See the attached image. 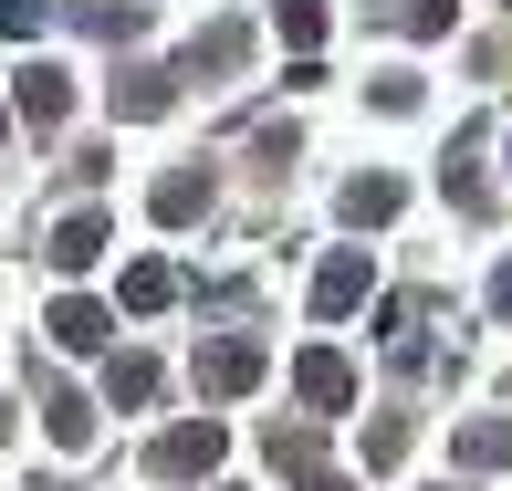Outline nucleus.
<instances>
[{"label":"nucleus","instance_id":"19","mask_svg":"<svg viewBox=\"0 0 512 491\" xmlns=\"http://www.w3.org/2000/svg\"><path fill=\"white\" fill-rule=\"evenodd\" d=\"M450 11H460V0H408V11H398V32H418V42H439V32H450Z\"/></svg>","mask_w":512,"mask_h":491},{"label":"nucleus","instance_id":"21","mask_svg":"<svg viewBox=\"0 0 512 491\" xmlns=\"http://www.w3.org/2000/svg\"><path fill=\"white\" fill-rule=\"evenodd\" d=\"M492 314H502V324H512V262H502V272H492Z\"/></svg>","mask_w":512,"mask_h":491},{"label":"nucleus","instance_id":"18","mask_svg":"<svg viewBox=\"0 0 512 491\" xmlns=\"http://www.w3.org/2000/svg\"><path fill=\"white\" fill-rule=\"evenodd\" d=\"M408 460V418H387V429H366V471H398Z\"/></svg>","mask_w":512,"mask_h":491},{"label":"nucleus","instance_id":"3","mask_svg":"<svg viewBox=\"0 0 512 491\" xmlns=\"http://www.w3.org/2000/svg\"><path fill=\"white\" fill-rule=\"evenodd\" d=\"M293 397H304V408H356V366L335 356V345H304V356H293Z\"/></svg>","mask_w":512,"mask_h":491},{"label":"nucleus","instance_id":"23","mask_svg":"<svg viewBox=\"0 0 512 491\" xmlns=\"http://www.w3.org/2000/svg\"><path fill=\"white\" fill-rule=\"evenodd\" d=\"M0 136H11V105H0Z\"/></svg>","mask_w":512,"mask_h":491},{"label":"nucleus","instance_id":"2","mask_svg":"<svg viewBox=\"0 0 512 491\" xmlns=\"http://www.w3.org/2000/svg\"><path fill=\"white\" fill-rule=\"evenodd\" d=\"M262 345H251V335H220V345H199V366H189V377H199V397H251V387H262Z\"/></svg>","mask_w":512,"mask_h":491},{"label":"nucleus","instance_id":"5","mask_svg":"<svg viewBox=\"0 0 512 491\" xmlns=\"http://www.w3.org/2000/svg\"><path fill=\"white\" fill-rule=\"evenodd\" d=\"M366 283H377V272H366V251H324V272H314V314H324V324H335V314H356Z\"/></svg>","mask_w":512,"mask_h":491},{"label":"nucleus","instance_id":"13","mask_svg":"<svg viewBox=\"0 0 512 491\" xmlns=\"http://www.w3.org/2000/svg\"><path fill=\"white\" fill-rule=\"evenodd\" d=\"M42 429H53V450H84V439H95V397L53 387V397H42Z\"/></svg>","mask_w":512,"mask_h":491},{"label":"nucleus","instance_id":"7","mask_svg":"<svg viewBox=\"0 0 512 491\" xmlns=\"http://www.w3.org/2000/svg\"><path fill=\"white\" fill-rule=\"evenodd\" d=\"M105 241H115L105 209H74V220L53 230V272H95V262H105Z\"/></svg>","mask_w":512,"mask_h":491},{"label":"nucleus","instance_id":"16","mask_svg":"<svg viewBox=\"0 0 512 491\" xmlns=\"http://www.w3.org/2000/svg\"><path fill=\"white\" fill-rule=\"evenodd\" d=\"M84 21H95L105 42H126V32H147V11H136V0H84Z\"/></svg>","mask_w":512,"mask_h":491},{"label":"nucleus","instance_id":"9","mask_svg":"<svg viewBox=\"0 0 512 491\" xmlns=\"http://www.w3.org/2000/svg\"><path fill=\"white\" fill-rule=\"evenodd\" d=\"M398 178H387V168H366V178H345V220H356V230H387V220H398Z\"/></svg>","mask_w":512,"mask_h":491},{"label":"nucleus","instance_id":"14","mask_svg":"<svg viewBox=\"0 0 512 491\" xmlns=\"http://www.w3.org/2000/svg\"><path fill=\"white\" fill-rule=\"evenodd\" d=\"M115 303H126V314H168V303H178V272L168 262H136L126 283H115Z\"/></svg>","mask_w":512,"mask_h":491},{"label":"nucleus","instance_id":"22","mask_svg":"<svg viewBox=\"0 0 512 491\" xmlns=\"http://www.w3.org/2000/svg\"><path fill=\"white\" fill-rule=\"evenodd\" d=\"M304 491H356V481H335V471H304Z\"/></svg>","mask_w":512,"mask_h":491},{"label":"nucleus","instance_id":"6","mask_svg":"<svg viewBox=\"0 0 512 491\" xmlns=\"http://www.w3.org/2000/svg\"><path fill=\"white\" fill-rule=\"evenodd\" d=\"M11 105L32 115V126H63V115H74V74H63V63H32V74L11 84Z\"/></svg>","mask_w":512,"mask_h":491},{"label":"nucleus","instance_id":"24","mask_svg":"<svg viewBox=\"0 0 512 491\" xmlns=\"http://www.w3.org/2000/svg\"><path fill=\"white\" fill-rule=\"evenodd\" d=\"M439 491H460V481H439Z\"/></svg>","mask_w":512,"mask_h":491},{"label":"nucleus","instance_id":"8","mask_svg":"<svg viewBox=\"0 0 512 491\" xmlns=\"http://www.w3.org/2000/svg\"><path fill=\"white\" fill-rule=\"evenodd\" d=\"M178 84H189V74H157V63H126V74H115V115H168V105H178Z\"/></svg>","mask_w":512,"mask_h":491},{"label":"nucleus","instance_id":"4","mask_svg":"<svg viewBox=\"0 0 512 491\" xmlns=\"http://www.w3.org/2000/svg\"><path fill=\"white\" fill-rule=\"evenodd\" d=\"M42 335H53L63 356H105V345H115V314H105V303H84V293H63L53 314H42Z\"/></svg>","mask_w":512,"mask_h":491},{"label":"nucleus","instance_id":"1","mask_svg":"<svg viewBox=\"0 0 512 491\" xmlns=\"http://www.w3.org/2000/svg\"><path fill=\"white\" fill-rule=\"evenodd\" d=\"M220 450H230L220 418H189V429H168V439L147 450V471H157V481H199V471H220Z\"/></svg>","mask_w":512,"mask_h":491},{"label":"nucleus","instance_id":"11","mask_svg":"<svg viewBox=\"0 0 512 491\" xmlns=\"http://www.w3.org/2000/svg\"><path fill=\"white\" fill-rule=\"evenodd\" d=\"M450 450H460V471H502L512 460V418H460Z\"/></svg>","mask_w":512,"mask_h":491},{"label":"nucleus","instance_id":"12","mask_svg":"<svg viewBox=\"0 0 512 491\" xmlns=\"http://www.w3.org/2000/svg\"><path fill=\"white\" fill-rule=\"evenodd\" d=\"M241 53H251V32H241V21H209V32L189 42V63H178V74H189V84H199V74H230Z\"/></svg>","mask_w":512,"mask_h":491},{"label":"nucleus","instance_id":"10","mask_svg":"<svg viewBox=\"0 0 512 491\" xmlns=\"http://www.w3.org/2000/svg\"><path fill=\"white\" fill-rule=\"evenodd\" d=\"M147 209H157L168 230H189L199 209H209V168H168V178H157V199H147Z\"/></svg>","mask_w":512,"mask_h":491},{"label":"nucleus","instance_id":"17","mask_svg":"<svg viewBox=\"0 0 512 491\" xmlns=\"http://www.w3.org/2000/svg\"><path fill=\"white\" fill-rule=\"evenodd\" d=\"M283 42L314 53V42H324V0H283Z\"/></svg>","mask_w":512,"mask_h":491},{"label":"nucleus","instance_id":"15","mask_svg":"<svg viewBox=\"0 0 512 491\" xmlns=\"http://www.w3.org/2000/svg\"><path fill=\"white\" fill-rule=\"evenodd\" d=\"M105 397H115V408H157V366H147V356H115Z\"/></svg>","mask_w":512,"mask_h":491},{"label":"nucleus","instance_id":"20","mask_svg":"<svg viewBox=\"0 0 512 491\" xmlns=\"http://www.w3.org/2000/svg\"><path fill=\"white\" fill-rule=\"evenodd\" d=\"M272 460H283V471L304 481V471H314V429H272Z\"/></svg>","mask_w":512,"mask_h":491}]
</instances>
